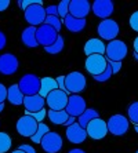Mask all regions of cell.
<instances>
[{
	"label": "cell",
	"mask_w": 138,
	"mask_h": 153,
	"mask_svg": "<svg viewBox=\"0 0 138 153\" xmlns=\"http://www.w3.org/2000/svg\"><path fill=\"white\" fill-rule=\"evenodd\" d=\"M50 132V127L46 124V123H39V127H37V131H36V134L32 137V142L33 143H40L42 142V139L44 138V135L46 134H48Z\"/></svg>",
	"instance_id": "484cf974"
},
{
	"label": "cell",
	"mask_w": 138,
	"mask_h": 153,
	"mask_svg": "<svg viewBox=\"0 0 138 153\" xmlns=\"http://www.w3.org/2000/svg\"><path fill=\"white\" fill-rule=\"evenodd\" d=\"M58 88V84H57V80L53 77H43L42 79V87H40V93L39 95L43 97L44 100L47 98L50 93H53L54 90Z\"/></svg>",
	"instance_id": "603a6c76"
},
{
	"label": "cell",
	"mask_w": 138,
	"mask_h": 153,
	"mask_svg": "<svg viewBox=\"0 0 138 153\" xmlns=\"http://www.w3.org/2000/svg\"><path fill=\"white\" fill-rule=\"evenodd\" d=\"M127 113H128V120L134 126H138V101L137 102H133L128 106Z\"/></svg>",
	"instance_id": "f1b7e54d"
},
{
	"label": "cell",
	"mask_w": 138,
	"mask_h": 153,
	"mask_svg": "<svg viewBox=\"0 0 138 153\" xmlns=\"http://www.w3.org/2000/svg\"><path fill=\"white\" fill-rule=\"evenodd\" d=\"M62 22H64L65 28H66L69 32H72V33H80L81 30L86 28V24H87L86 19L75 18V17H72L71 14H68L66 18L62 19Z\"/></svg>",
	"instance_id": "ffe728a7"
},
{
	"label": "cell",
	"mask_w": 138,
	"mask_h": 153,
	"mask_svg": "<svg viewBox=\"0 0 138 153\" xmlns=\"http://www.w3.org/2000/svg\"><path fill=\"white\" fill-rule=\"evenodd\" d=\"M37 127H39V123L32 116H28V114H24L22 117H19L15 124L18 134L25 138H32L37 131Z\"/></svg>",
	"instance_id": "52a82bcc"
},
{
	"label": "cell",
	"mask_w": 138,
	"mask_h": 153,
	"mask_svg": "<svg viewBox=\"0 0 138 153\" xmlns=\"http://www.w3.org/2000/svg\"><path fill=\"white\" fill-rule=\"evenodd\" d=\"M128 53L127 44L122 40H112L106 44V53L105 57L108 61H112V62H122V61L126 58Z\"/></svg>",
	"instance_id": "7a4b0ae2"
},
{
	"label": "cell",
	"mask_w": 138,
	"mask_h": 153,
	"mask_svg": "<svg viewBox=\"0 0 138 153\" xmlns=\"http://www.w3.org/2000/svg\"><path fill=\"white\" fill-rule=\"evenodd\" d=\"M86 71L89 72L90 75L94 77V76H99L102 75L104 72L108 68V59H106L105 55H99V54H95V55H90L86 59Z\"/></svg>",
	"instance_id": "277c9868"
},
{
	"label": "cell",
	"mask_w": 138,
	"mask_h": 153,
	"mask_svg": "<svg viewBox=\"0 0 138 153\" xmlns=\"http://www.w3.org/2000/svg\"><path fill=\"white\" fill-rule=\"evenodd\" d=\"M33 4H43V1L42 0H19V1H18V6H19L24 11L28 7L33 6Z\"/></svg>",
	"instance_id": "836d02e7"
},
{
	"label": "cell",
	"mask_w": 138,
	"mask_h": 153,
	"mask_svg": "<svg viewBox=\"0 0 138 153\" xmlns=\"http://www.w3.org/2000/svg\"><path fill=\"white\" fill-rule=\"evenodd\" d=\"M55 80H57L58 88H60L61 91H65V93H68V91H66V87H65V76H58Z\"/></svg>",
	"instance_id": "74e56055"
},
{
	"label": "cell",
	"mask_w": 138,
	"mask_h": 153,
	"mask_svg": "<svg viewBox=\"0 0 138 153\" xmlns=\"http://www.w3.org/2000/svg\"><path fill=\"white\" fill-rule=\"evenodd\" d=\"M91 6L89 0H71L69 4V14L75 18H80V19H86V17L89 15L91 11Z\"/></svg>",
	"instance_id": "9a60e30c"
},
{
	"label": "cell",
	"mask_w": 138,
	"mask_h": 153,
	"mask_svg": "<svg viewBox=\"0 0 138 153\" xmlns=\"http://www.w3.org/2000/svg\"><path fill=\"white\" fill-rule=\"evenodd\" d=\"M11 137L0 131V153H7L11 149Z\"/></svg>",
	"instance_id": "83f0119b"
},
{
	"label": "cell",
	"mask_w": 138,
	"mask_h": 153,
	"mask_svg": "<svg viewBox=\"0 0 138 153\" xmlns=\"http://www.w3.org/2000/svg\"><path fill=\"white\" fill-rule=\"evenodd\" d=\"M65 132H66V139L71 143H83L86 141V138L89 137L86 128L81 127L78 121L75 124H72L71 127H66Z\"/></svg>",
	"instance_id": "e0dca14e"
},
{
	"label": "cell",
	"mask_w": 138,
	"mask_h": 153,
	"mask_svg": "<svg viewBox=\"0 0 138 153\" xmlns=\"http://www.w3.org/2000/svg\"><path fill=\"white\" fill-rule=\"evenodd\" d=\"M98 117H99L98 112H97L95 109H92V108H89V109H87V111L78 119V123L83 128H87V126L90 124V121L94 120V119H98Z\"/></svg>",
	"instance_id": "d4e9b609"
},
{
	"label": "cell",
	"mask_w": 138,
	"mask_h": 153,
	"mask_svg": "<svg viewBox=\"0 0 138 153\" xmlns=\"http://www.w3.org/2000/svg\"><path fill=\"white\" fill-rule=\"evenodd\" d=\"M8 95V88L3 83H0V103H4V101L7 100Z\"/></svg>",
	"instance_id": "d590c367"
},
{
	"label": "cell",
	"mask_w": 138,
	"mask_h": 153,
	"mask_svg": "<svg viewBox=\"0 0 138 153\" xmlns=\"http://www.w3.org/2000/svg\"><path fill=\"white\" fill-rule=\"evenodd\" d=\"M36 32H37V28H35V26H28V28L24 29V32L21 35V40L24 43V46L29 47V48H36L39 46Z\"/></svg>",
	"instance_id": "44dd1931"
},
{
	"label": "cell",
	"mask_w": 138,
	"mask_h": 153,
	"mask_svg": "<svg viewBox=\"0 0 138 153\" xmlns=\"http://www.w3.org/2000/svg\"><path fill=\"white\" fill-rule=\"evenodd\" d=\"M106 123H108V131L116 137L124 135L130 127V120L127 117H124L123 114H113L108 119Z\"/></svg>",
	"instance_id": "5b68a950"
},
{
	"label": "cell",
	"mask_w": 138,
	"mask_h": 153,
	"mask_svg": "<svg viewBox=\"0 0 138 153\" xmlns=\"http://www.w3.org/2000/svg\"><path fill=\"white\" fill-rule=\"evenodd\" d=\"M18 149L25 152V153H36V150L33 149V146H31V145H19Z\"/></svg>",
	"instance_id": "ab89813d"
},
{
	"label": "cell",
	"mask_w": 138,
	"mask_h": 153,
	"mask_svg": "<svg viewBox=\"0 0 138 153\" xmlns=\"http://www.w3.org/2000/svg\"><path fill=\"white\" fill-rule=\"evenodd\" d=\"M76 120H78L76 117H72V116H71V117L68 119V121H66V124H65V127H71L72 124H75V123H76Z\"/></svg>",
	"instance_id": "7bdbcfd3"
},
{
	"label": "cell",
	"mask_w": 138,
	"mask_h": 153,
	"mask_svg": "<svg viewBox=\"0 0 138 153\" xmlns=\"http://www.w3.org/2000/svg\"><path fill=\"white\" fill-rule=\"evenodd\" d=\"M58 32L53 26L47 25V24H43L42 26L37 28V32H36V37H37V43L39 46H43L44 48L46 47L53 46L54 43L57 42L58 39Z\"/></svg>",
	"instance_id": "9c48e42d"
},
{
	"label": "cell",
	"mask_w": 138,
	"mask_h": 153,
	"mask_svg": "<svg viewBox=\"0 0 138 153\" xmlns=\"http://www.w3.org/2000/svg\"><path fill=\"white\" fill-rule=\"evenodd\" d=\"M69 4H71V0H62L58 3V17L65 19L66 15L69 14Z\"/></svg>",
	"instance_id": "4dcf8cb0"
},
{
	"label": "cell",
	"mask_w": 138,
	"mask_h": 153,
	"mask_svg": "<svg viewBox=\"0 0 138 153\" xmlns=\"http://www.w3.org/2000/svg\"><path fill=\"white\" fill-rule=\"evenodd\" d=\"M135 153H138V150H137V152H135Z\"/></svg>",
	"instance_id": "f907efd6"
},
{
	"label": "cell",
	"mask_w": 138,
	"mask_h": 153,
	"mask_svg": "<svg viewBox=\"0 0 138 153\" xmlns=\"http://www.w3.org/2000/svg\"><path fill=\"white\" fill-rule=\"evenodd\" d=\"M62 50H64V37H62L61 35L58 36L57 42L54 43L53 46L44 48V51H46L47 54H51V55H57V54H60Z\"/></svg>",
	"instance_id": "4316f807"
},
{
	"label": "cell",
	"mask_w": 138,
	"mask_h": 153,
	"mask_svg": "<svg viewBox=\"0 0 138 153\" xmlns=\"http://www.w3.org/2000/svg\"><path fill=\"white\" fill-rule=\"evenodd\" d=\"M25 100V95L21 93V90L18 87V84H11L8 87V95H7V101L14 105V106H19L24 103Z\"/></svg>",
	"instance_id": "7402d4cb"
},
{
	"label": "cell",
	"mask_w": 138,
	"mask_h": 153,
	"mask_svg": "<svg viewBox=\"0 0 138 153\" xmlns=\"http://www.w3.org/2000/svg\"><path fill=\"white\" fill-rule=\"evenodd\" d=\"M83 50H84V54L87 55V57H90V55H95V54L104 55V54L106 53V46L101 39H95V37H94V39H89L87 42H86Z\"/></svg>",
	"instance_id": "ac0fdd59"
},
{
	"label": "cell",
	"mask_w": 138,
	"mask_h": 153,
	"mask_svg": "<svg viewBox=\"0 0 138 153\" xmlns=\"http://www.w3.org/2000/svg\"><path fill=\"white\" fill-rule=\"evenodd\" d=\"M133 46H134V53H135V54H138V36L135 37L134 43H133Z\"/></svg>",
	"instance_id": "ee69618b"
},
{
	"label": "cell",
	"mask_w": 138,
	"mask_h": 153,
	"mask_svg": "<svg viewBox=\"0 0 138 153\" xmlns=\"http://www.w3.org/2000/svg\"><path fill=\"white\" fill-rule=\"evenodd\" d=\"M8 6H10V0H0V13L7 10Z\"/></svg>",
	"instance_id": "b9f144b4"
},
{
	"label": "cell",
	"mask_w": 138,
	"mask_h": 153,
	"mask_svg": "<svg viewBox=\"0 0 138 153\" xmlns=\"http://www.w3.org/2000/svg\"><path fill=\"white\" fill-rule=\"evenodd\" d=\"M86 131H87V135L91 139L99 141V139L105 138L106 134L109 132L108 131V123L105 120H102L101 117L94 119V120L90 121V124L87 126Z\"/></svg>",
	"instance_id": "7c38bea8"
},
{
	"label": "cell",
	"mask_w": 138,
	"mask_h": 153,
	"mask_svg": "<svg viewBox=\"0 0 138 153\" xmlns=\"http://www.w3.org/2000/svg\"><path fill=\"white\" fill-rule=\"evenodd\" d=\"M42 145L43 150L46 153H58L62 149V145H64V141H62V137L55 131H50L48 134L44 135V138L42 139Z\"/></svg>",
	"instance_id": "8fae6325"
},
{
	"label": "cell",
	"mask_w": 138,
	"mask_h": 153,
	"mask_svg": "<svg viewBox=\"0 0 138 153\" xmlns=\"http://www.w3.org/2000/svg\"><path fill=\"white\" fill-rule=\"evenodd\" d=\"M108 64L110 65V68H112L113 75H116L117 72L122 69V62H112V61H108Z\"/></svg>",
	"instance_id": "f35d334b"
},
{
	"label": "cell",
	"mask_w": 138,
	"mask_h": 153,
	"mask_svg": "<svg viewBox=\"0 0 138 153\" xmlns=\"http://www.w3.org/2000/svg\"><path fill=\"white\" fill-rule=\"evenodd\" d=\"M47 117L50 119V121L51 123H54V124H66L68 119L71 117L69 114H68L66 111H48L47 112Z\"/></svg>",
	"instance_id": "cb8c5ba5"
},
{
	"label": "cell",
	"mask_w": 138,
	"mask_h": 153,
	"mask_svg": "<svg viewBox=\"0 0 138 153\" xmlns=\"http://www.w3.org/2000/svg\"><path fill=\"white\" fill-rule=\"evenodd\" d=\"M44 24H47V25L53 26L57 32H60L61 28H62V25H64V22H62V19H61L60 17H55V15H51V17H47L46 21H44Z\"/></svg>",
	"instance_id": "f546056e"
},
{
	"label": "cell",
	"mask_w": 138,
	"mask_h": 153,
	"mask_svg": "<svg viewBox=\"0 0 138 153\" xmlns=\"http://www.w3.org/2000/svg\"><path fill=\"white\" fill-rule=\"evenodd\" d=\"M134 58H135V59L138 61V54H135V53H134Z\"/></svg>",
	"instance_id": "681fc988"
},
{
	"label": "cell",
	"mask_w": 138,
	"mask_h": 153,
	"mask_svg": "<svg viewBox=\"0 0 138 153\" xmlns=\"http://www.w3.org/2000/svg\"><path fill=\"white\" fill-rule=\"evenodd\" d=\"M19 62L14 54L6 53L0 55V73L4 76H11L18 71Z\"/></svg>",
	"instance_id": "5bb4252c"
},
{
	"label": "cell",
	"mask_w": 138,
	"mask_h": 153,
	"mask_svg": "<svg viewBox=\"0 0 138 153\" xmlns=\"http://www.w3.org/2000/svg\"><path fill=\"white\" fill-rule=\"evenodd\" d=\"M46 14H47V17H51V15L58 17V7L57 6H48V7H46Z\"/></svg>",
	"instance_id": "8d00e7d4"
},
{
	"label": "cell",
	"mask_w": 138,
	"mask_h": 153,
	"mask_svg": "<svg viewBox=\"0 0 138 153\" xmlns=\"http://www.w3.org/2000/svg\"><path fill=\"white\" fill-rule=\"evenodd\" d=\"M65 111L68 112L69 116L79 119L81 114L87 111V105H86L84 98L80 97L79 94H73V95H71L69 97V101H68V106H66Z\"/></svg>",
	"instance_id": "4fadbf2b"
},
{
	"label": "cell",
	"mask_w": 138,
	"mask_h": 153,
	"mask_svg": "<svg viewBox=\"0 0 138 153\" xmlns=\"http://www.w3.org/2000/svg\"><path fill=\"white\" fill-rule=\"evenodd\" d=\"M115 8L113 1L110 0H95L91 6V11L94 13V15L101 19H108V18L112 15Z\"/></svg>",
	"instance_id": "2e32d148"
},
{
	"label": "cell",
	"mask_w": 138,
	"mask_h": 153,
	"mask_svg": "<svg viewBox=\"0 0 138 153\" xmlns=\"http://www.w3.org/2000/svg\"><path fill=\"white\" fill-rule=\"evenodd\" d=\"M25 114H28V116H32V117L35 119L37 123H43L44 117L47 116V111H46V109H43V111L36 112V113H31V112H26V111H25Z\"/></svg>",
	"instance_id": "d6a6232c"
},
{
	"label": "cell",
	"mask_w": 138,
	"mask_h": 153,
	"mask_svg": "<svg viewBox=\"0 0 138 153\" xmlns=\"http://www.w3.org/2000/svg\"><path fill=\"white\" fill-rule=\"evenodd\" d=\"M68 101H69L68 93L61 91L60 88L54 90L46 98V103L50 108V111H65L68 106Z\"/></svg>",
	"instance_id": "ba28073f"
},
{
	"label": "cell",
	"mask_w": 138,
	"mask_h": 153,
	"mask_svg": "<svg viewBox=\"0 0 138 153\" xmlns=\"http://www.w3.org/2000/svg\"><path fill=\"white\" fill-rule=\"evenodd\" d=\"M97 33L99 35L101 40H108V42L116 40L117 35H119V25L112 18L104 19L99 22L98 28H97Z\"/></svg>",
	"instance_id": "8992f818"
},
{
	"label": "cell",
	"mask_w": 138,
	"mask_h": 153,
	"mask_svg": "<svg viewBox=\"0 0 138 153\" xmlns=\"http://www.w3.org/2000/svg\"><path fill=\"white\" fill-rule=\"evenodd\" d=\"M130 26L134 32H138V11L133 13L130 17Z\"/></svg>",
	"instance_id": "e575fe53"
},
{
	"label": "cell",
	"mask_w": 138,
	"mask_h": 153,
	"mask_svg": "<svg viewBox=\"0 0 138 153\" xmlns=\"http://www.w3.org/2000/svg\"><path fill=\"white\" fill-rule=\"evenodd\" d=\"M65 87L68 93L79 94L86 88V77L81 72H71L65 76Z\"/></svg>",
	"instance_id": "30bf717a"
},
{
	"label": "cell",
	"mask_w": 138,
	"mask_h": 153,
	"mask_svg": "<svg viewBox=\"0 0 138 153\" xmlns=\"http://www.w3.org/2000/svg\"><path fill=\"white\" fill-rule=\"evenodd\" d=\"M11 153H25V152H22V150L17 149V150H14V152H11Z\"/></svg>",
	"instance_id": "7dc6e473"
},
{
	"label": "cell",
	"mask_w": 138,
	"mask_h": 153,
	"mask_svg": "<svg viewBox=\"0 0 138 153\" xmlns=\"http://www.w3.org/2000/svg\"><path fill=\"white\" fill-rule=\"evenodd\" d=\"M134 128H135V132L138 134V126H134Z\"/></svg>",
	"instance_id": "c3c4849f"
},
{
	"label": "cell",
	"mask_w": 138,
	"mask_h": 153,
	"mask_svg": "<svg viewBox=\"0 0 138 153\" xmlns=\"http://www.w3.org/2000/svg\"><path fill=\"white\" fill-rule=\"evenodd\" d=\"M3 109H4V103H0V113L3 112Z\"/></svg>",
	"instance_id": "bcb514c9"
},
{
	"label": "cell",
	"mask_w": 138,
	"mask_h": 153,
	"mask_svg": "<svg viewBox=\"0 0 138 153\" xmlns=\"http://www.w3.org/2000/svg\"><path fill=\"white\" fill-rule=\"evenodd\" d=\"M68 153H86L83 149H71Z\"/></svg>",
	"instance_id": "f6af8a7d"
},
{
	"label": "cell",
	"mask_w": 138,
	"mask_h": 153,
	"mask_svg": "<svg viewBox=\"0 0 138 153\" xmlns=\"http://www.w3.org/2000/svg\"><path fill=\"white\" fill-rule=\"evenodd\" d=\"M24 17L25 21L29 24V26H42L44 24L47 18L46 14V8L43 7V4H33L31 7H28L24 11Z\"/></svg>",
	"instance_id": "3957f363"
},
{
	"label": "cell",
	"mask_w": 138,
	"mask_h": 153,
	"mask_svg": "<svg viewBox=\"0 0 138 153\" xmlns=\"http://www.w3.org/2000/svg\"><path fill=\"white\" fill-rule=\"evenodd\" d=\"M6 44H7V37H6V35L0 30V50H3L4 47H6Z\"/></svg>",
	"instance_id": "60d3db41"
},
{
	"label": "cell",
	"mask_w": 138,
	"mask_h": 153,
	"mask_svg": "<svg viewBox=\"0 0 138 153\" xmlns=\"http://www.w3.org/2000/svg\"><path fill=\"white\" fill-rule=\"evenodd\" d=\"M113 76V72H112V68H110V65L108 64V68H106V71L104 72L102 75H99V76H94V80H97V82L99 83H104V82H108L110 77Z\"/></svg>",
	"instance_id": "1f68e13d"
},
{
	"label": "cell",
	"mask_w": 138,
	"mask_h": 153,
	"mask_svg": "<svg viewBox=\"0 0 138 153\" xmlns=\"http://www.w3.org/2000/svg\"><path fill=\"white\" fill-rule=\"evenodd\" d=\"M18 87L25 97L37 95L42 87V79L33 73H28V75L22 76V79L18 82Z\"/></svg>",
	"instance_id": "6da1fadb"
},
{
	"label": "cell",
	"mask_w": 138,
	"mask_h": 153,
	"mask_svg": "<svg viewBox=\"0 0 138 153\" xmlns=\"http://www.w3.org/2000/svg\"><path fill=\"white\" fill-rule=\"evenodd\" d=\"M44 103H46V100L40 97L39 94L37 95H31V97H25L24 100V106L26 112H31V113H36V112H40L44 109Z\"/></svg>",
	"instance_id": "d6986e66"
}]
</instances>
